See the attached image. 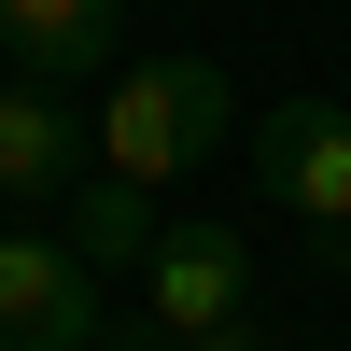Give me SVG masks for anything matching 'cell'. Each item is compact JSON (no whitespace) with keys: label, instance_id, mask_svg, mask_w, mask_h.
Listing matches in <instances>:
<instances>
[{"label":"cell","instance_id":"obj_3","mask_svg":"<svg viewBox=\"0 0 351 351\" xmlns=\"http://www.w3.org/2000/svg\"><path fill=\"white\" fill-rule=\"evenodd\" d=\"M253 183H267L295 225L351 239V99H324V84L267 99V127H253Z\"/></svg>","mask_w":351,"mask_h":351},{"label":"cell","instance_id":"obj_6","mask_svg":"<svg viewBox=\"0 0 351 351\" xmlns=\"http://www.w3.org/2000/svg\"><path fill=\"white\" fill-rule=\"evenodd\" d=\"M84 183V127L56 84H0V197L14 211H56V197Z\"/></svg>","mask_w":351,"mask_h":351},{"label":"cell","instance_id":"obj_1","mask_svg":"<svg viewBox=\"0 0 351 351\" xmlns=\"http://www.w3.org/2000/svg\"><path fill=\"white\" fill-rule=\"evenodd\" d=\"M225 141H239V84H225L211 56H127L112 99H99V169L112 183H183Z\"/></svg>","mask_w":351,"mask_h":351},{"label":"cell","instance_id":"obj_2","mask_svg":"<svg viewBox=\"0 0 351 351\" xmlns=\"http://www.w3.org/2000/svg\"><path fill=\"white\" fill-rule=\"evenodd\" d=\"M0 351H112V295L71 239L14 225L0 239Z\"/></svg>","mask_w":351,"mask_h":351},{"label":"cell","instance_id":"obj_7","mask_svg":"<svg viewBox=\"0 0 351 351\" xmlns=\"http://www.w3.org/2000/svg\"><path fill=\"white\" fill-rule=\"evenodd\" d=\"M71 253H84V267H141V253H155V183H112V169H99V183H71Z\"/></svg>","mask_w":351,"mask_h":351},{"label":"cell","instance_id":"obj_5","mask_svg":"<svg viewBox=\"0 0 351 351\" xmlns=\"http://www.w3.org/2000/svg\"><path fill=\"white\" fill-rule=\"evenodd\" d=\"M0 56H14L28 84L127 71V0H0Z\"/></svg>","mask_w":351,"mask_h":351},{"label":"cell","instance_id":"obj_4","mask_svg":"<svg viewBox=\"0 0 351 351\" xmlns=\"http://www.w3.org/2000/svg\"><path fill=\"white\" fill-rule=\"evenodd\" d=\"M253 309V239L239 225H155V253H141V324L155 337H211Z\"/></svg>","mask_w":351,"mask_h":351},{"label":"cell","instance_id":"obj_9","mask_svg":"<svg viewBox=\"0 0 351 351\" xmlns=\"http://www.w3.org/2000/svg\"><path fill=\"white\" fill-rule=\"evenodd\" d=\"M337 267H351V239H337Z\"/></svg>","mask_w":351,"mask_h":351},{"label":"cell","instance_id":"obj_8","mask_svg":"<svg viewBox=\"0 0 351 351\" xmlns=\"http://www.w3.org/2000/svg\"><path fill=\"white\" fill-rule=\"evenodd\" d=\"M0 84H28V71H14V56H0Z\"/></svg>","mask_w":351,"mask_h":351}]
</instances>
